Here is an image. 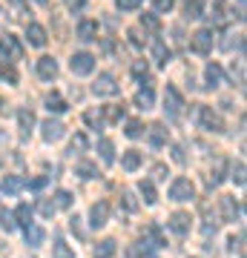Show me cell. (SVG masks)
I'll return each instance as SVG.
<instances>
[{
    "instance_id": "obj_1",
    "label": "cell",
    "mask_w": 247,
    "mask_h": 258,
    "mask_svg": "<svg viewBox=\"0 0 247 258\" xmlns=\"http://www.w3.org/2000/svg\"><path fill=\"white\" fill-rule=\"evenodd\" d=\"M195 120L204 132H213V135H221L224 132V120L219 118V112H213L210 106H195Z\"/></svg>"
},
{
    "instance_id": "obj_2",
    "label": "cell",
    "mask_w": 247,
    "mask_h": 258,
    "mask_svg": "<svg viewBox=\"0 0 247 258\" xmlns=\"http://www.w3.org/2000/svg\"><path fill=\"white\" fill-rule=\"evenodd\" d=\"M164 112L170 120H178L184 115V98L178 92V86H173V83L164 89Z\"/></svg>"
},
{
    "instance_id": "obj_3",
    "label": "cell",
    "mask_w": 247,
    "mask_h": 258,
    "mask_svg": "<svg viewBox=\"0 0 247 258\" xmlns=\"http://www.w3.org/2000/svg\"><path fill=\"white\" fill-rule=\"evenodd\" d=\"M170 198L173 201H192L195 198V186H192L190 178H175L173 184H170Z\"/></svg>"
},
{
    "instance_id": "obj_4",
    "label": "cell",
    "mask_w": 247,
    "mask_h": 258,
    "mask_svg": "<svg viewBox=\"0 0 247 258\" xmlns=\"http://www.w3.org/2000/svg\"><path fill=\"white\" fill-rule=\"evenodd\" d=\"M92 92L98 95V98H112V95L121 92V86L115 83V78L110 72H104V75H98V81L92 83Z\"/></svg>"
},
{
    "instance_id": "obj_5",
    "label": "cell",
    "mask_w": 247,
    "mask_h": 258,
    "mask_svg": "<svg viewBox=\"0 0 247 258\" xmlns=\"http://www.w3.org/2000/svg\"><path fill=\"white\" fill-rule=\"evenodd\" d=\"M213 29H199L195 35L190 37V49L195 52V55H210V49H213Z\"/></svg>"
},
{
    "instance_id": "obj_6",
    "label": "cell",
    "mask_w": 247,
    "mask_h": 258,
    "mask_svg": "<svg viewBox=\"0 0 247 258\" xmlns=\"http://www.w3.org/2000/svg\"><path fill=\"white\" fill-rule=\"evenodd\" d=\"M0 55L6 57V60H20L23 57V46H20V40L15 35H3L0 37Z\"/></svg>"
},
{
    "instance_id": "obj_7",
    "label": "cell",
    "mask_w": 247,
    "mask_h": 258,
    "mask_svg": "<svg viewBox=\"0 0 247 258\" xmlns=\"http://www.w3.org/2000/svg\"><path fill=\"white\" fill-rule=\"evenodd\" d=\"M69 66H72L75 75H92V69H95V55H89V52H75Z\"/></svg>"
},
{
    "instance_id": "obj_8",
    "label": "cell",
    "mask_w": 247,
    "mask_h": 258,
    "mask_svg": "<svg viewBox=\"0 0 247 258\" xmlns=\"http://www.w3.org/2000/svg\"><path fill=\"white\" fill-rule=\"evenodd\" d=\"M110 221V201H98L89 207V224L95 230H101L104 224Z\"/></svg>"
},
{
    "instance_id": "obj_9",
    "label": "cell",
    "mask_w": 247,
    "mask_h": 258,
    "mask_svg": "<svg viewBox=\"0 0 247 258\" xmlns=\"http://www.w3.org/2000/svg\"><path fill=\"white\" fill-rule=\"evenodd\" d=\"M219 207H221V218H224V221H238V218H241V207L236 204L233 195H221Z\"/></svg>"
},
{
    "instance_id": "obj_10",
    "label": "cell",
    "mask_w": 247,
    "mask_h": 258,
    "mask_svg": "<svg viewBox=\"0 0 247 258\" xmlns=\"http://www.w3.org/2000/svg\"><path fill=\"white\" fill-rule=\"evenodd\" d=\"M40 135H43V141L46 144H55V141H61L64 138V123H61V120H43V123H40Z\"/></svg>"
},
{
    "instance_id": "obj_11",
    "label": "cell",
    "mask_w": 247,
    "mask_h": 258,
    "mask_svg": "<svg viewBox=\"0 0 247 258\" xmlns=\"http://www.w3.org/2000/svg\"><path fill=\"white\" fill-rule=\"evenodd\" d=\"M190 221H192L190 212H173L170 221H167V227H170L175 235H187V232H190Z\"/></svg>"
},
{
    "instance_id": "obj_12",
    "label": "cell",
    "mask_w": 247,
    "mask_h": 258,
    "mask_svg": "<svg viewBox=\"0 0 247 258\" xmlns=\"http://www.w3.org/2000/svg\"><path fill=\"white\" fill-rule=\"evenodd\" d=\"M37 75H40L43 81H55L58 78V60L49 57V55H43L40 60H37Z\"/></svg>"
},
{
    "instance_id": "obj_13",
    "label": "cell",
    "mask_w": 247,
    "mask_h": 258,
    "mask_svg": "<svg viewBox=\"0 0 247 258\" xmlns=\"http://www.w3.org/2000/svg\"><path fill=\"white\" fill-rule=\"evenodd\" d=\"M104 123H121L124 115H127V106L124 103H110V106H101Z\"/></svg>"
},
{
    "instance_id": "obj_14",
    "label": "cell",
    "mask_w": 247,
    "mask_h": 258,
    "mask_svg": "<svg viewBox=\"0 0 247 258\" xmlns=\"http://www.w3.org/2000/svg\"><path fill=\"white\" fill-rule=\"evenodd\" d=\"M26 37H29V43L35 49H43L46 46V29L40 26V23H29L26 26Z\"/></svg>"
},
{
    "instance_id": "obj_15",
    "label": "cell",
    "mask_w": 247,
    "mask_h": 258,
    "mask_svg": "<svg viewBox=\"0 0 247 258\" xmlns=\"http://www.w3.org/2000/svg\"><path fill=\"white\" fill-rule=\"evenodd\" d=\"M153 60L158 66H167L173 60V52H170V46H167L164 40H153Z\"/></svg>"
},
{
    "instance_id": "obj_16",
    "label": "cell",
    "mask_w": 247,
    "mask_h": 258,
    "mask_svg": "<svg viewBox=\"0 0 247 258\" xmlns=\"http://www.w3.org/2000/svg\"><path fill=\"white\" fill-rule=\"evenodd\" d=\"M204 78H207V89H219L221 83H224V72H221L219 63H207V69H204Z\"/></svg>"
},
{
    "instance_id": "obj_17",
    "label": "cell",
    "mask_w": 247,
    "mask_h": 258,
    "mask_svg": "<svg viewBox=\"0 0 247 258\" xmlns=\"http://www.w3.org/2000/svg\"><path fill=\"white\" fill-rule=\"evenodd\" d=\"M18 126H20V138H29V135H32V126H35L32 109H20L18 112Z\"/></svg>"
},
{
    "instance_id": "obj_18",
    "label": "cell",
    "mask_w": 247,
    "mask_h": 258,
    "mask_svg": "<svg viewBox=\"0 0 247 258\" xmlns=\"http://www.w3.org/2000/svg\"><path fill=\"white\" fill-rule=\"evenodd\" d=\"M78 37L81 40H98V20H81L78 23Z\"/></svg>"
},
{
    "instance_id": "obj_19",
    "label": "cell",
    "mask_w": 247,
    "mask_h": 258,
    "mask_svg": "<svg viewBox=\"0 0 247 258\" xmlns=\"http://www.w3.org/2000/svg\"><path fill=\"white\" fill-rule=\"evenodd\" d=\"M43 238H46L43 227H37V224H29V227H26V244H29L32 249L40 247V244H43Z\"/></svg>"
},
{
    "instance_id": "obj_20",
    "label": "cell",
    "mask_w": 247,
    "mask_h": 258,
    "mask_svg": "<svg viewBox=\"0 0 247 258\" xmlns=\"http://www.w3.org/2000/svg\"><path fill=\"white\" fill-rule=\"evenodd\" d=\"M153 103H156V95H153V86H144V89H138L135 95V106L138 109H153Z\"/></svg>"
},
{
    "instance_id": "obj_21",
    "label": "cell",
    "mask_w": 247,
    "mask_h": 258,
    "mask_svg": "<svg viewBox=\"0 0 247 258\" xmlns=\"http://www.w3.org/2000/svg\"><path fill=\"white\" fill-rule=\"evenodd\" d=\"M146 132H150V144H153L156 149L167 144V126H164V123H153Z\"/></svg>"
},
{
    "instance_id": "obj_22",
    "label": "cell",
    "mask_w": 247,
    "mask_h": 258,
    "mask_svg": "<svg viewBox=\"0 0 247 258\" xmlns=\"http://www.w3.org/2000/svg\"><path fill=\"white\" fill-rule=\"evenodd\" d=\"M121 166H124L127 172H135L138 166H141V152H138V149H127V152L121 155Z\"/></svg>"
},
{
    "instance_id": "obj_23",
    "label": "cell",
    "mask_w": 247,
    "mask_h": 258,
    "mask_svg": "<svg viewBox=\"0 0 247 258\" xmlns=\"http://www.w3.org/2000/svg\"><path fill=\"white\" fill-rule=\"evenodd\" d=\"M98 152H101V161H104L107 166L115 161V144H112L110 138H101V141H98Z\"/></svg>"
},
{
    "instance_id": "obj_24",
    "label": "cell",
    "mask_w": 247,
    "mask_h": 258,
    "mask_svg": "<svg viewBox=\"0 0 247 258\" xmlns=\"http://www.w3.org/2000/svg\"><path fill=\"white\" fill-rule=\"evenodd\" d=\"M46 109H49V112H55V115H61V112L69 109V103H66L64 98H61V95L52 92V95H46Z\"/></svg>"
},
{
    "instance_id": "obj_25",
    "label": "cell",
    "mask_w": 247,
    "mask_h": 258,
    "mask_svg": "<svg viewBox=\"0 0 247 258\" xmlns=\"http://www.w3.org/2000/svg\"><path fill=\"white\" fill-rule=\"evenodd\" d=\"M12 215H15V224H18V227H29V224H32V207H29V204H20Z\"/></svg>"
},
{
    "instance_id": "obj_26",
    "label": "cell",
    "mask_w": 247,
    "mask_h": 258,
    "mask_svg": "<svg viewBox=\"0 0 247 258\" xmlns=\"http://www.w3.org/2000/svg\"><path fill=\"white\" fill-rule=\"evenodd\" d=\"M202 15H204V0H187L184 3V18L195 20V18H202Z\"/></svg>"
},
{
    "instance_id": "obj_27",
    "label": "cell",
    "mask_w": 247,
    "mask_h": 258,
    "mask_svg": "<svg viewBox=\"0 0 247 258\" xmlns=\"http://www.w3.org/2000/svg\"><path fill=\"white\" fill-rule=\"evenodd\" d=\"M26 186V181L20 175H6V181H3V192H9V195H18L20 189Z\"/></svg>"
},
{
    "instance_id": "obj_28",
    "label": "cell",
    "mask_w": 247,
    "mask_h": 258,
    "mask_svg": "<svg viewBox=\"0 0 247 258\" xmlns=\"http://www.w3.org/2000/svg\"><path fill=\"white\" fill-rule=\"evenodd\" d=\"M52 258H75V249L69 247L64 238H58L55 244H52Z\"/></svg>"
},
{
    "instance_id": "obj_29",
    "label": "cell",
    "mask_w": 247,
    "mask_h": 258,
    "mask_svg": "<svg viewBox=\"0 0 247 258\" xmlns=\"http://www.w3.org/2000/svg\"><path fill=\"white\" fill-rule=\"evenodd\" d=\"M132 75H135L138 81L141 83H146V86H150V63H146V60H135V63H132Z\"/></svg>"
},
{
    "instance_id": "obj_30",
    "label": "cell",
    "mask_w": 247,
    "mask_h": 258,
    "mask_svg": "<svg viewBox=\"0 0 247 258\" xmlns=\"http://www.w3.org/2000/svg\"><path fill=\"white\" fill-rule=\"evenodd\" d=\"M75 172H78L81 178H98V175H101V172H98V166L92 164V161H78Z\"/></svg>"
},
{
    "instance_id": "obj_31",
    "label": "cell",
    "mask_w": 247,
    "mask_h": 258,
    "mask_svg": "<svg viewBox=\"0 0 247 258\" xmlns=\"http://www.w3.org/2000/svg\"><path fill=\"white\" fill-rule=\"evenodd\" d=\"M224 166H227L224 164V158H216V169H213L210 178H207V184L210 186H219L221 181H224Z\"/></svg>"
},
{
    "instance_id": "obj_32",
    "label": "cell",
    "mask_w": 247,
    "mask_h": 258,
    "mask_svg": "<svg viewBox=\"0 0 247 258\" xmlns=\"http://www.w3.org/2000/svg\"><path fill=\"white\" fill-rule=\"evenodd\" d=\"M112 255H115V241L104 238L101 244H98V249H95V258H112Z\"/></svg>"
},
{
    "instance_id": "obj_33",
    "label": "cell",
    "mask_w": 247,
    "mask_h": 258,
    "mask_svg": "<svg viewBox=\"0 0 247 258\" xmlns=\"http://www.w3.org/2000/svg\"><path fill=\"white\" fill-rule=\"evenodd\" d=\"M124 132H127V138H141V135H144L146 129H144V123H141V120L138 118H132V120H127V129H124Z\"/></svg>"
},
{
    "instance_id": "obj_34",
    "label": "cell",
    "mask_w": 247,
    "mask_h": 258,
    "mask_svg": "<svg viewBox=\"0 0 247 258\" xmlns=\"http://www.w3.org/2000/svg\"><path fill=\"white\" fill-rule=\"evenodd\" d=\"M141 195H144V204H156L158 201V192H156V186H153V181H141Z\"/></svg>"
},
{
    "instance_id": "obj_35",
    "label": "cell",
    "mask_w": 247,
    "mask_h": 258,
    "mask_svg": "<svg viewBox=\"0 0 247 258\" xmlns=\"http://www.w3.org/2000/svg\"><path fill=\"white\" fill-rule=\"evenodd\" d=\"M83 120L89 123L92 129H101L104 126V115H101V109H86L83 112Z\"/></svg>"
},
{
    "instance_id": "obj_36",
    "label": "cell",
    "mask_w": 247,
    "mask_h": 258,
    "mask_svg": "<svg viewBox=\"0 0 247 258\" xmlns=\"http://www.w3.org/2000/svg\"><path fill=\"white\" fill-rule=\"evenodd\" d=\"M0 78L9 81V83H18V72H15L12 60H0Z\"/></svg>"
},
{
    "instance_id": "obj_37",
    "label": "cell",
    "mask_w": 247,
    "mask_h": 258,
    "mask_svg": "<svg viewBox=\"0 0 247 258\" xmlns=\"http://www.w3.org/2000/svg\"><path fill=\"white\" fill-rule=\"evenodd\" d=\"M86 147H89L86 144V135L83 132H75L72 141H69V152H86Z\"/></svg>"
},
{
    "instance_id": "obj_38",
    "label": "cell",
    "mask_w": 247,
    "mask_h": 258,
    "mask_svg": "<svg viewBox=\"0 0 247 258\" xmlns=\"http://www.w3.org/2000/svg\"><path fill=\"white\" fill-rule=\"evenodd\" d=\"M72 192H69V189H58L55 192V207H61V210H69V207H72Z\"/></svg>"
},
{
    "instance_id": "obj_39",
    "label": "cell",
    "mask_w": 247,
    "mask_h": 258,
    "mask_svg": "<svg viewBox=\"0 0 247 258\" xmlns=\"http://www.w3.org/2000/svg\"><path fill=\"white\" fill-rule=\"evenodd\" d=\"M141 26L150 29V32H158V29H161V20H158V15L146 12V15H141Z\"/></svg>"
},
{
    "instance_id": "obj_40",
    "label": "cell",
    "mask_w": 247,
    "mask_h": 258,
    "mask_svg": "<svg viewBox=\"0 0 247 258\" xmlns=\"http://www.w3.org/2000/svg\"><path fill=\"white\" fill-rule=\"evenodd\" d=\"M0 227H3V232H15V230H18V224H15V215H12L9 210L0 212Z\"/></svg>"
},
{
    "instance_id": "obj_41",
    "label": "cell",
    "mask_w": 247,
    "mask_h": 258,
    "mask_svg": "<svg viewBox=\"0 0 247 258\" xmlns=\"http://www.w3.org/2000/svg\"><path fill=\"white\" fill-rule=\"evenodd\" d=\"M121 201H124V210H127V212H138V198L129 192V189L121 192Z\"/></svg>"
},
{
    "instance_id": "obj_42",
    "label": "cell",
    "mask_w": 247,
    "mask_h": 258,
    "mask_svg": "<svg viewBox=\"0 0 247 258\" xmlns=\"http://www.w3.org/2000/svg\"><path fill=\"white\" fill-rule=\"evenodd\" d=\"M37 210H40V215H43V218H52L58 207H55V201H46V198H43V201L37 204Z\"/></svg>"
},
{
    "instance_id": "obj_43",
    "label": "cell",
    "mask_w": 247,
    "mask_h": 258,
    "mask_svg": "<svg viewBox=\"0 0 247 258\" xmlns=\"http://www.w3.org/2000/svg\"><path fill=\"white\" fill-rule=\"evenodd\" d=\"M69 230H72L81 241L86 238V232H83V224H81V218H78V215H72V218H69Z\"/></svg>"
},
{
    "instance_id": "obj_44",
    "label": "cell",
    "mask_w": 247,
    "mask_h": 258,
    "mask_svg": "<svg viewBox=\"0 0 247 258\" xmlns=\"http://www.w3.org/2000/svg\"><path fill=\"white\" fill-rule=\"evenodd\" d=\"M115 6H118V12H135L141 0H115Z\"/></svg>"
},
{
    "instance_id": "obj_45",
    "label": "cell",
    "mask_w": 247,
    "mask_h": 258,
    "mask_svg": "<svg viewBox=\"0 0 247 258\" xmlns=\"http://www.w3.org/2000/svg\"><path fill=\"white\" fill-rule=\"evenodd\" d=\"M233 181H236V186H244V164L233 166Z\"/></svg>"
},
{
    "instance_id": "obj_46",
    "label": "cell",
    "mask_w": 247,
    "mask_h": 258,
    "mask_svg": "<svg viewBox=\"0 0 247 258\" xmlns=\"http://www.w3.org/2000/svg\"><path fill=\"white\" fill-rule=\"evenodd\" d=\"M46 184H49V178H46V175H37V178H32V181H29V189L40 192V189H43Z\"/></svg>"
},
{
    "instance_id": "obj_47",
    "label": "cell",
    "mask_w": 247,
    "mask_h": 258,
    "mask_svg": "<svg viewBox=\"0 0 247 258\" xmlns=\"http://www.w3.org/2000/svg\"><path fill=\"white\" fill-rule=\"evenodd\" d=\"M170 152H173V161H175V164H187V155H184V147H178V144H175V147L170 149Z\"/></svg>"
},
{
    "instance_id": "obj_48",
    "label": "cell",
    "mask_w": 247,
    "mask_h": 258,
    "mask_svg": "<svg viewBox=\"0 0 247 258\" xmlns=\"http://www.w3.org/2000/svg\"><path fill=\"white\" fill-rule=\"evenodd\" d=\"M173 3H175V0H153V6H156V12H161V15L173 9Z\"/></svg>"
},
{
    "instance_id": "obj_49",
    "label": "cell",
    "mask_w": 247,
    "mask_h": 258,
    "mask_svg": "<svg viewBox=\"0 0 247 258\" xmlns=\"http://www.w3.org/2000/svg\"><path fill=\"white\" fill-rule=\"evenodd\" d=\"M167 175H170V172H167L164 164H156V166H153V178H156V181H164Z\"/></svg>"
},
{
    "instance_id": "obj_50",
    "label": "cell",
    "mask_w": 247,
    "mask_h": 258,
    "mask_svg": "<svg viewBox=\"0 0 247 258\" xmlns=\"http://www.w3.org/2000/svg\"><path fill=\"white\" fill-rule=\"evenodd\" d=\"M129 43H132L135 49L144 46V40H141V32H138V29H129Z\"/></svg>"
},
{
    "instance_id": "obj_51",
    "label": "cell",
    "mask_w": 247,
    "mask_h": 258,
    "mask_svg": "<svg viewBox=\"0 0 247 258\" xmlns=\"http://www.w3.org/2000/svg\"><path fill=\"white\" fill-rule=\"evenodd\" d=\"M210 18H213V20H219V23L227 18V15H224V3H216V6H213V15H210Z\"/></svg>"
},
{
    "instance_id": "obj_52",
    "label": "cell",
    "mask_w": 247,
    "mask_h": 258,
    "mask_svg": "<svg viewBox=\"0 0 247 258\" xmlns=\"http://www.w3.org/2000/svg\"><path fill=\"white\" fill-rule=\"evenodd\" d=\"M64 3H66V9L69 12H81L83 6H86V0H64Z\"/></svg>"
},
{
    "instance_id": "obj_53",
    "label": "cell",
    "mask_w": 247,
    "mask_h": 258,
    "mask_svg": "<svg viewBox=\"0 0 247 258\" xmlns=\"http://www.w3.org/2000/svg\"><path fill=\"white\" fill-rule=\"evenodd\" d=\"M233 37H238V35H233V32H227V35H224V40H221V49H224V52H230V49H233Z\"/></svg>"
},
{
    "instance_id": "obj_54",
    "label": "cell",
    "mask_w": 247,
    "mask_h": 258,
    "mask_svg": "<svg viewBox=\"0 0 247 258\" xmlns=\"http://www.w3.org/2000/svg\"><path fill=\"white\" fill-rule=\"evenodd\" d=\"M127 258H141V247H138V244H132V247L127 249Z\"/></svg>"
},
{
    "instance_id": "obj_55",
    "label": "cell",
    "mask_w": 247,
    "mask_h": 258,
    "mask_svg": "<svg viewBox=\"0 0 247 258\" xmlns=\"http://www.w3.org/2000/svg\"><path fill=\"white\" fill-rule=\"evenodd\" d=\"M3 20H6V9H0V23H3Z\"/></svg>"
},
{
    "instance_id": "obj_56",
    "label": "cell",
    "mask_w": 247,
    "mask_h": 258,
    "mask_svg": "<svg viewBox=\"0 0 247 258\" xmlns=\"http://www.w3.org/2000/svg\"><path fill=\"white\" fill-rule=\"evenodd\" d=\"M0 166H3V155H0Z\"/></svg>"
},
{
    "instance_id": "obj_57",
    "label": "cell",
    "mask_w": 247,
    "mask_h": 258,
    "mask_svg": "<svg viewBox=\"0 0 247 258\" xmlns=\"http://www.w3.org/2000/svg\"><path fill=\"white\" fill-rule=\"evenodd\" d=\"M37 3H46V0H37Z\"/></svg>"
},
{
    "instance_id": "obj_58",
    "label": "cell",
    "mask_w": 247,
    "mask_h": 258,
    "mask_svg": "<svg viewBox=\"0 0 247 258\" xmlns=\"http://www.w3.org/2000/svg\"><path fill=\"white\" fill-rule=\"evenodd\" d=\"M192 258H199V255H192Z\"/></svg>"
}]
</instances>
